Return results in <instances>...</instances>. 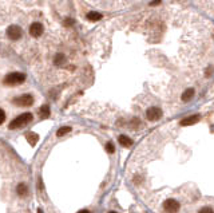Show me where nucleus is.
Listing matches in <instances>:
<instances>
[{"label": "nucleus", "instance_id": "1", "mask_svg": "<svg viewBox=\"0 0 214 213\" xmlns=\"http://www.w3.org/2000/svg\"><path fill=\"white\" fill-rule=\"evenodd\" d=\"M32 114L31 113H23V114H20L19 117H16L15 120L9 123V129H19V127H23V126H26V125H28L29 122L32 121Z\"/></svg>", "mask_w": 214, "mask_h": 213}, {"label": "nucleus", "instance_id": "2", "mask_svg": "<svg viewBox=\"0 0 214 213\" xmlns=\"http://www.w3.org/2000/svg\"><path fill=\"white\" fill-rule=\"evenodd\" d=\"M24 81H26V75H24L23 72H11L6 77L4 83L9 85V86H15V85H20Z\"/></svg>", "mask_w": 214, "mask_h": 213}, {"label": "nucleus", "instance_id": "3", "mask_svg": "<svg viewBox=\"0 0 214 213\" xmlns=\"http://www.w3.org/2000/svg\"><path fill=\"white\" fill-rule=\"evenodd\" d=\"M13 103L18 106H23V107H27V106H31L34 103V97L31 94H24L22 97H18L13 99Z\"/></svg>", "mask_w": 214, "mask_h": 213}, {"label": "nucleus", "instance_id": "4", "mask_svg": "<svg viewBox=\"0 0 214 213\" xmlns=\"http://www.w3.org/2000/svg\"><path fill=\"white\" fill-rule=\"evenodd\" d=\"M7 36L11 39V40H19L22 36V28L16 26V24H12L7 28Z\"/></svg>", "mask_w": 214, "mask_h": 213}, {"label": "nucleus", "instance_id": "5", "mask_svg": "<svg viewBox=\"0 0 214 213\" xmlns=\"http://www.w3.org/2000/svg\"><path fill=\"white\" fill-rule=\"evenodd\" d=\"M163 209H165L167 213H177L180 210V202L177 200H173V199L166 200L163 202Z\"/></svg>", "mask_w": 214, "mask_h": 213}, {"label": "nucleus", "instance_id": "6", "mask_svg": "<svg viewBox=\"0 0 214 213\" xmlns=\"http://www.w3.org/2000/svg\"><path fill=\"white\" fill-rule=\"evenodd\" d=\"M146 117L149 121H158L162 117V110L159 107H150L146 111Z\"/></svg>", "mask_w": 214, "mask_h": 213}, {"label": "nucleus", "instance_id": "7", "mask_svg": "<svg viewBox=\"0 0 214 213\" xmlns=\"http://www.w3.org/2000/svg\"><path fill=\"white\" fill-rule=\"evenodd\" d=\"M29 34H31L34 38L40 36L43 34V26L40 23H32L31 26H29Z\"/></svg>", "mask_w": 214, "mask_h": 213}, {"label": "nucleus", "instance_id": "8", "mask_svg": "<svg viewBox=\"0 0 214 213\" xmlns=\"http://www.w3.org/2000/svg\"><path fill=\"white\" fill-rule=\"evenodd\" d=\"M200 121V115H190L185 118V120L181 121V125L182 126H190V125H194V123H197Z\"/></svg>", "mask_w": 214, "mask_h": 213}, {"label": "nucleus", "instance_id": "9", "mask_svg": "<svg viewBox=\"0 0 214 213\" xmlns=\"http://www.w3.org/2000/svg\"><path fill=\"white\" fill-rule=\"evenodd\" d=\"M194 94H196V91H194V88H187V90H185L183 91V94H182V97H181V99L183 101V102H189L191 99V98L194 97Z\"/></svg>", "mask_w": 214, "mask_h": 213}, {"label": "nucleus", "instance_id": "10", "mask_svg": "<svg viewBox=\"0 0 214 213\" xmlns=\"http://www.w3.org/2000/svg\"><path fill=\"white\" fill-rule=\"evenodd\" d=\"M118 141H119V143H121L122 146H124V147H130V146L133 145V141H131L127 136H119Z\"/></svg>", "mask_w": 214, "mask_h": 213}, {"label": "nucleus", "instance_id": "11", "mask_svg": "<svg viewBox=\"0 0 214 213\" xmlns=\"http://www.w3.org/2000/svg\"><path fill=\"white\" fill-rule=\"evenodd\" d=\"M26 137H27L28 142L31 143L32 146H35V145H36V142L39 141V136H38V134H35V133H27V134H26Z\"/></svg>", "mask_w": 214, "mask_h": 213}, {"label": "nucleus", "instance_id": "12", "mask_svg": "<svg viewBox=\"0 0 214 213\" xmlns=\"http://www.w3.org/2000/svg\"><path fill=\"white\" fill-rule=\"evenodd\" d=\"M39 115H40V118H48L50 117V107L47 105L42 106L39 109Z\"/></svg>", "mask_w": 214, "mask_h": 213}, {"label": "nucleus", "instance_id": "13", "mask_svg": "<svg viewBox=\"0 0 214 213\" xmlns=\"http://www.w3.org/2000/svg\"><path fill=\"white\" fill-rule=\"evenodd\" d=\"M87 19L90 22H98V20H101L102 19V15L98 13V12H88L87 13Z\"/></svg>", "mask_w": 214, "mask_h": 213}, {"label": "nucleus", "instance_id": "14", "mask_svg": "<svg viewBox=\"0 0 214 213\" xmlns=\"http://www.w3.org/2000/svg\"><path fill=\"white\" fill-rule=\"evenodd\" d=\"M27 185L26 184H23V182H22V184H19L18 185V194L19 196H26L27 194Z\"/></svg>", "mask_w": 214, "mask_h": 213}, {"label": "nucleus", "instance_id": "15", "mask_svg": "<svg viewBox=\"0 0 214 213\" xmlns=\"http://www.w3.org/2000/svg\"><path fill=\"white\" fill-rule=\"evenodd\" d=\"M64 61H66V59H64V56L62 55V54H58V55L55 56V59H54V64H55V66H62V64L64 63Z\"/></svg>", "mask_w": 214, "mask_h": 213}, {"label": "nucleus", "instance_id": "16", "mask_svg": "<svg viewBox=\"0 0 214 213\" xmlns=\"http://www.w3.org/2000/svg\"><path fill=\"white\" fill-rule=\"evenodd\" d=\"M70 131H71V127H70V126H63V127H60V129L58 130L56 136H58V137H62V136L67 134V133H70Z\"/></svg>", "mask_w": 214, "mask_h": 213}, {"label": "nucleus", "instance_id": "17", "mask_svg": "<svg viewBox=\"0 0 214 213\" xmlns=\"http://www.w3.org/2000/svg\"><path fill=\"white\" fill-rule=\"evenodd\" d=\"M106 150H107V153H110V154H112L114 152H115V147H114V145L111 142H108L107 145H106Z\"/></svg>", "mask_w": 214, "mask_h": 213}, {"label": "nucleus", "instance_id": "18", "mask_svg": "<svg viewBox=\"0 0 214 213\" xmlns=\"http://www.w3.org/2000/svg\"><path fill=\"white\" fill-rule=\"evenodd\" d=\"M4 121H6V113H4L2 109H0V125H2Z\"/></svg>", "mask_w": 214, "mask_h": 213}, {"label": "nucleus", "instance_id": "19", "mask_svg": "<svg viewBox=\"0 0 214 213\" xmlns=\"http://www.w3.org/2000/svg\"><path fill=\"white\" fill-rule=\"evenodd\" d=\"M198 213H214L211 208H202V209L198 212Z\"/></svg>", "mask_w": 214, "mask_h": 213}, {"label": "nucleus", "instance_id": "20", "mask_svg": "<svg viewBox=\"0 0 214 213\" xmlns=\"http://www.w3.org/2000/svg\"><path fill=\"white\" fill-rule=\"evenodd\" d=\"M72 23H74L72 19H66V20H64V24H66V26H71Z\"/></svg>", "mask_w": 214, "mask_h": 213}, {"label": "nucleus", "instance_id": "21", "mask_svg": "<svg viewBox=\"0 0 214 213\" xmlns=\"http://www.w3.org/2000/svg\"><path fill=\"white\" fill-rule=\"evenodd\" d=\"M161 3V0H153L151 2V6H157V4Z\"/></svg>", "mask_w": 214, "mask_h": 213}, {"label": "nucleus", "instance_id": "22", "mask_svg": "<svg viewBox=\"0 0 214 213\" xmlns=\"http://www.w3.org/2000/svg\"><path fill=\"white\" fill-rule=\"evenodd\" d=\"M38 185H39V189H43V184H42L40 180H39V184H38Z\"/></svg>", "mask_w": 214, "mask_h": 213}, {"label": "nucleus", "instance_id": "23", "mask_svg": "<svg viewBox=\"0 0 214 213\" xmlns=\"http://www.w3.org/2000/svg\"><path fill=\"white\" fill-rule=\"evenodd\" d=\"M78 213H90V212H88V210H86V209H83V210H79Z\"/></svg>", "mask_w": 214, "mask_h": 213}, {"label": "nucleus", "instance_id": "24", "mask_svg": "<svg viewBox=\"0 0 214 213\" xmlns=\"http://www.w3.org/2000/svg\"><path fill=\"white\" fill-rule=\"evenodd\" d=\"M108 213H115V212H108Z\"/></svg>", "mask_w": 214, "mask_h": 213}]
</instances>
